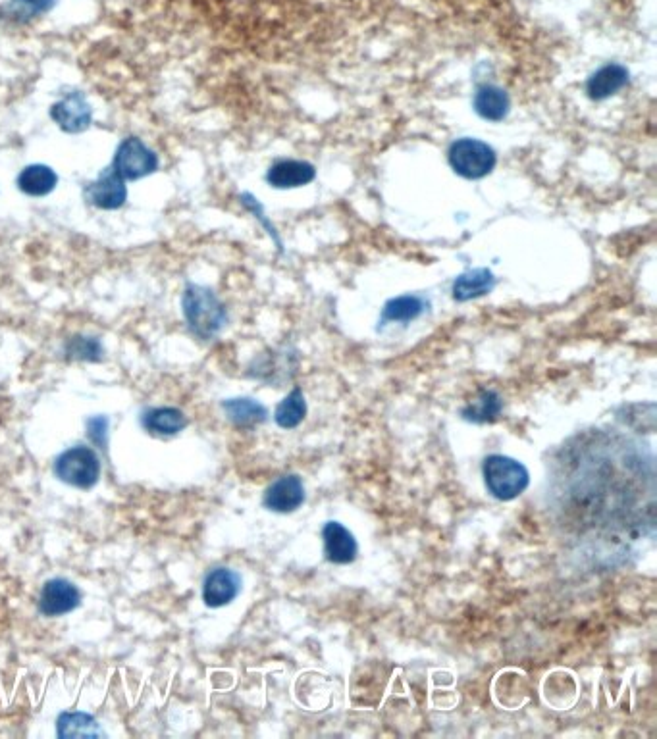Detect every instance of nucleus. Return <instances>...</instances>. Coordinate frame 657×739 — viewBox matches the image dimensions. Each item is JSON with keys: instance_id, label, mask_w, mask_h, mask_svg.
<instances>
[{"instance_id": "obj_9", "label": "nucleus", "mask_w": 657, "mask_h": 739, "mask_svg": "<svg viewBox=\"0 0 657 739\" xmlns=\"http://www.w3.org/2000/svg\"><path fill=\"white\" fill-rule=\"evenodd\" d=\"M81 603L78 587L64 578L49 580L39 593V612L43 616L56 618L68 612L76 611Z\"/></svg>"}, {"instance_id": "obj_1", "label": "nucleus", "mask_w": 657, "mask_h": 739, "mask_svg": "<svg viewBox=\"0 0 657 739\" xmlns=\"http://www.w3.org/2000/svg\"><path fill=\"white\" fill-rule=\"evenodd\" d=\"M182 314L189 333L201 341L218 337L228 324V310L207 285L189 281L182 293Z\"/></svg>"}, {"instance_id": "obj_11", "label": "nucleus", "mask_w": 657, "mask_h": 739, "mask_svg": "<svg viewBox=\"0 0 657 739\" xmlns=\"http://www.w3.org/2000/svg\"><path fill=\"white\" fill-rule=\"evenodd\" d=\"M58 181H60V176L53 166L43 164V162H33L18 172L16 189L29 199H45L56 191Z\"/></svg>"}, {"instance_id": "obj_16", "label": "nucleus", "mask_w": 657, "mask_h": 739, "mask_svg": "<svg viewBox=\"0 0 657 739\" xmlns=\"http://www.w3.org/2000/svg\"><path fill=\"white\" fill-rule=\"evenodd\" d=\"M474 112L488 122H501L511 110V99L498 85H480L474 93Z\"/></svg>"}, {"instance_id": "obj_17", "label": "nucleus", "mask_w": 657, "mask_h": 739, "mask_svg": "<svg viewBox=\"0 0 657 739\" xmlns=\"http://www.w3.org/2000/svg\"><path fill=\"white\" fill-rule=\"evenodd\" d=\"M222 410L237 428H255L268 420V408L251 397L226 399L222 401Z\"/></svg>"}, {"instance_id": "obj_2", "label": "nucleus", "mask_w": 657, "mask_h": 739, "mask_svg": "<svg viewBox=\"0 0 657 739\" xmlns=\"http://www.w3.org/2000/svg\"><path fill=\"white\" fill-rule=\"evenodd\" d=\"M482 478L488 493L498 501L521 497L530 484V472L523 462L505 455H490L482 462Z\"/></svg>"}, {"instance_id": "obj_7", "label": "nucleus", "mask_w": 657, "mask_h": 739, "mask_svg": "<svg viewBox=\"0 0 657 739\" xmlns=\"http://www.w3.org/2000/svg\"><path fill=\"white\" fill-rule=\"evenodd\" d=\"M128 197H130L128 181L120 178L110 166H106L97 178L83 187L85 203L105 212L120 210L128 203Z\"/></svg>"}, {"instance_id": "obj_19", "label": "nucleus", "mask_w": 657, "mask_h": 739, "mask_svg": "<svg viewBox=\"0 0 657 739\" xmlns=\"http://www.w3.org/2000/svg\"><path fill=\"white\" fill-rule=\"evenodd\" d=\"M141 426L149 434L178 435L187 426V416L176 407L149 408L141 416Z\"/></svg>"}, {"instance_id": "obj_3", "label": "nucleus", "mask_w": 657, "mask_h": 739, "mask_svg": "<svg viewBox=\"0 0 657 739\" xmlns=\"http://www.w3.org/2000/svg\"><path fill=\"white\" fill-rule=\"evenodd\" d=\"M124 181H139L157 174L160 158L141 137L128 135L114 149L112 162L108 164Z\"/></svg>"}, {"instance_id": "obj_22", "label": "nucleus", "mask_w": 657, "mask_h": 739, "mask_svg": "<svg viewBox=\"0 0 657 739\" xmlns=\"http://www.w3.org/2000/svg\"><path fill=\"white\" fill-rule=\"evenodd\" d=\"M307 416V401L305 393L295 387L288 397L280 401V405L274 410V422L282 430H295Z\"/></svg>"}, {"instance_id": "obj_18", "label": "nucleus", "mask_w": 657, "mask_h": 739, "mask_svg": "<svg viewBox=\"0 0 657 739\" xmlns=\"http://www.w3.org/2000/svg\"><path fill=\"white\" fill-rule=\"evenodd\" d=\"M428 308V301L421 295H401L390 299L380 314V326L388 324H409L421 318Z\"/></svg>"}, {"instance_id": "obj_4", "label": "nucleus", "mask_w": 657, "mask_h": 739, "mask_svg": "<svg viewBox=\"0 0 657 739\" xmlns=\"http://www.w3.org/2000/svg\"><path fill=\"white\" fill-rule=\"evenodd\" d=\"M447 160L451 170L465 179H482L490 176L498 164L496 151L473 137H463L451 143Z\"/></svg>"}, {"instance_id": "obj_14", "label": "nucleus", "mask_w": 657, "mask_h": 739, "mask_svg": "<svg viewBox=\"0 0 657 739\" xmlns=\"http://www.w3.org/2000/svg\"><path fill=\"white\" fill-rule=\"evenodd\" d=\"M631 79V74L625 66L621 64H607L604 68H600L598 72H594L588 83H586V93L592 101H605L613 95H617L623 87H627Z\"/></svg>"}, {"instance_id": "obj_6", "label": "nucleus", "mask_w": 657, "mask_h": 739, "mask_svg": "<svg viewBox=\"0 0 657 739\" xmlns=\"http://www.w3.org/2000/svg\"><path fill=\"white\" fill-rule=\"evenodd\" d=\"M93 116V106L81 91L66 93L49 108V118L53 120L54 126L68 135H79L91 128Z\"/></svg>"}, {"instance_id": "obj_8", "label": "nucleus", "mask_w": 657, "mask_h": 739, "mask_svg": "<svg viewBox=\"0 0 657 739\" xmlns=\"http://www.w3.org/2000/svg\"><path fill=\"white\" fill-rule=\"evenodd\" d=\"M305 503V485L297 474H284L266 487L263 495L264 509L288 514Z\"/></svg>"}, {"instance_id": "obj_20", "label": "nucleus", "mask_w": 657, "mask_h": 739, "mask_svg": "<svg viewBox=\"0 0 657 739\" xmlns=\"http://www.w3.org/2000/svg\"><path fill=\"white\" fill-rule=\"evenodd\" d=\"M503 412V399L496 389H480L467 407L461 408V418L471 424H492Z\"/></svg>"}, {"instance_id": "obj_21", "label": "nucleus", "mask_w": 657, "mask_h": 739, "mask_svg": "<svg viewBox=\"0 0 657 739\" xmlns=\"http://www.w3.org/2000/svg\"><path fill=\"white\" fill-rule=\"evenodd\" d=\"M58 0H8L0 6V18L12 24H29L53 12Z\"/></svg>"}, {"instance_id": "obj_26", "label": "nucleus", "mask_w": 657, "mask_h": 739, "mask_svg": "<svg viewBox=\"0 0 657 739\" xmlns=\"http://www.w3.org/2000/svg\"><path fill=\"white\" fill-rule=\"evenodd\" d=\"M239 201H241V204L245 206V210H249V212H251V214L261 222V224H263L264 230L268 231V235L274 239L276 247L282 251V241H280V237H278V231H276V228L272 226V222L266 218L263 204L259 203L251 193H241V195H239Z\"/></svg>"}, {"instance_id": "obj_5", "label": "nucleus", "mask_w": 657, "mask_h": 739, "mask_svg": "<svg viewBox=\"0 0 657 739\" xmlns=\"http://www.w3.org/2000/svg\"><path fill=\"white\" fill-rule=\"evenodd\" d=\"M101 459L95 449L87 445H76L66 449L54 460V474L60 482L76 489H91L101 480Z\"/></svg>"}, {"instance_id": "obj_25", "label": "nucleus", "mask_w": 657, "mask_h": 739, "mask_svg": "<svg viewBox=\"0 0 657 739\" xmlns=\"http://www.w3.org/2000/svg\"><path fill=\"white\" fill-rule=\"evenodd\" d=\"M64 355L81 362H101L105 357V347L99 337L91 335H74L64 345Z\"/></svg>"}, {"instance_id": "obj_15", "label": "nucleus", "mask_w": 657, "mask_h": 739, "mask_svg": "<svg viewBox=\"0 0 657 739\" xmlns=\"http://www.w3.org/2000/svg\"><path fill=\"white\" fill-rule=\"evenodd\" d=\"M496 278L488 268H474L453 281L451 295L457 303H469L494 291Z\"/></svg>"}, {"instance_id": "obj_23", "label": "nucleus", "mask_w": 657, "mask_h": 739, "mask_svg": "<svg viewBox=\"0 0 657 739\" xmlns=\"http://www.w3.org/2000/svg\"><path fill=\"white\" fill-rule=\"evenodd\" d=\"M56 730L60 738H97L103 734L97 720L85 713L60 714Z\"/></svg>"}, {"instance_id": "obj_10", "label": "nucleus", "mask_w": 657, "mask_h": 739, "mask_svg": "<svg viewBox=\"0 0 657 739\" xmlns=\"http://www.w3.org/2000/svg\"><path fill=\"white\" fill-rule=\"evenodd\" d=\"M241 591V576L236 570L220 566L214 568L203 582V601L211 609H220L230 605Z\"/></svg>"}, {"instance_id": "obj_13", "label": "nucleus", "mask_w": 657, "mask_h": 739, "mask_svg": "<svg viewBox=\"0 0 657 739\" xmlns=\"http://www.w3.org/2000/svg\"><path fill=\"white\" fill-rule=\"evenodd\" d=\"M315 178L316 170L313 164L293 158L274 162L266 172V181L274 189H297L309 185Z\"/></svg>"}, {"instance_id": "obj_12", "label": "nucleus", "mask_w": 657, "mask_h": 739, "mask_svg": "<svg viewBox=\"0 0 657 739\" xmlns=\"http://www.w3.org/2000/svg\"><path fill=\"white\" fill-rule=\"evenodd\" d=\"M324 557L332 564H351L359 555V543L355 536L336 520H330L322 528Z\"/></svg>"}, {"instance_id": "obj_24", "label": "nucleus", "mask_w": 657, "mask_h": 739, "mask_svg": "<svg viewBox=\"0 0 657 739\" xmlns=\"http://www.w3.org/2000/svg\"><path fill=\"white\" fill-rule=\"evenodd\" d=\"M291 368H295V364L291 366V357L288 353H272L257 362L255 378L268 383L284 382L290 380L291 374L295 372Z\"/></svg>"}, {"instance_id": "obj_27", "label": "nucleus", "mask_w": 657, "mask_h": 739, "mask_svg": "<svg viewBox=\"0 0 657 739\" xmlns=\"http://www.w3.org/2000/svg\"><path fill=\"white\" fill-rule=\"evenodd\" d=\"M108 418L105 416H93L89 422H87V434L91 437V441L105 449L106 441H108Z\"/></svg>"}]
</instances>
